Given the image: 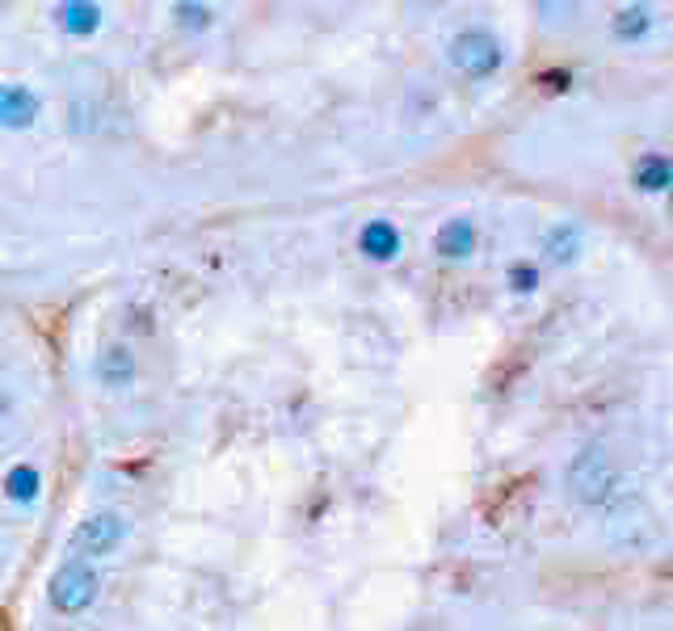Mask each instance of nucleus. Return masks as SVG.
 I'll return each instance as SVG.
<instances>
[{
    "label": "nucleus",
    "mask_w": 673,
    "mask_h": 631,
    "mask_svg": "<svg viewBox=\"0 0 673 631\" xmlns=\"http://www.w3.org/2000/svg\"><path fill=\"white\" fill-rule=\"evenodd\" d=\"M564 484H568V497H577L581 505H610L623 493L619 467L602 446H585L581 455H573V463H568V472H564Z\"/></svg>",
    "instance_id": "nucleus-1"
},
{
    "label": "nucleus",
    "mask_w": 673,
    "mask_h": 631,
    "mask_svg": "<svg viewBox=\"0 0 673 631\" xmlns=\"http://www.w3.org/2000/svg\"><path fill=\"white\" fill-rule=\"evenodd\" d=\"M97 589H101L97 568H93L89 560L68 556V560L51 573V581H47V602L59 610V615H80L85 606H93Z\"/></svg>",
    "instance_id": "nucleus-2"
},
{
    "label": "nucleus",
    "mask_w": 673,
    "mask_h": 631,
    "mask_svg": "<svg viewBox=\"0 0 673 631\" xmlns=\"http://www.w3.org/2000/svg\"><path fill=\"white\" fill-rule=\"evenodd\" d=\"M122 535H127V522H122V514L114 510H101V514H89L85 522L76 526V535L68 543V556L76 560H101V556H110L114 547L122 543Z\"/></svg>",
    "instance_id": "nucleus-3"
},
{
    "label": "nucleus",
    "mask_w": 673,
    "mask_h": 631,
    "mask_svg": "<svg viewBox=\"0 0 673 631\" xmlns=\"http://www.w3.org/2000/svg\"><path fill=\"white\" fill-rule=\"evenodd\" d=\"M451 64L463 76H488L501 64V43L488 30H463L451 43Z\"/></svg>",
    "instance_id": "nucleus-4"
},
{
    "label": "nucleus",
    "mask_w": 673,
    "mask_h": 631,
    "mask_svg": "<svg viewBox=\"0 0 673 631\" xmlns=\"http://www.w3.org/2000/svg\"><path fill=\"white\" fill-rule=\"evenodd\" d=\"M434 249H438L442 257H451V261L472 257V249H476V223H472V219H451V223H446V228L438 232Z\"/></svg>",
    "instance_id": "nucleus-5"
},
{
    "label": "nucleus",
    "mask_w": 673,
    "mask_h": 631,
    "mask_svg": "<svg viewBox=\"0 0 673 631\" xmlns=\"http://www.w3.org/2000/svg\"><path fill=\"white\" fill-rule=\"evenodd\" d=\"M34 114H38V101L22 85L0 89V122H9V127H26Z\"/></svg>",
    "instance_id": "nucleus-6"
},
{
    "label": "nucleus",
    "mask_w": 673,
    "mask_h": 631,
    "mask_svg": "<svg viewBox=\"0 0 673 631\" xmlns=\"http://www.w3.org/2000/svg\"><path fill=\"white\" fill-rule=\"evenodd\" d=\"M97 375L106 388H127V383L135 379V358L127 350H106L97 362Z\"/></svg>",
    "instance_id": "nucleus-7"
},
{
    "label": "nucleus",
    "mask_w": 673,
    "mask_h": 631,
    "mask_svg": "<svg viewBox=\"0 0 673 631\" xmlns=\"http://www.w3.org/2000/svg\"><path fill=\"white\" fill-rule=\"evenodd\" d=\"M362 253L366 257H396V228L392 223H371V228H362Z\"/></svg>",
    "instance_id": "nucleus-8"
},
{
    "label": "nucleus",
    "mask_w": 673,
    "mask_h": 631,
    "mask_svg": "<svg viewBox=\"0 0 673 631\" xmlns=\"http://www.w3.org/2000/svg\"><path fill=\"white\" fill-rule=\"evenodd\" d=\"M669 186V160L665 156H648L636 165V190H652V194H661Z\"/></svg>",
    "instance_id": "nucleus-9"
},
{
    "label": "nucleus",
    "mask_w": 673,
    "mask_h": 631,
    "mask_svg": "<svg viewBox=\"0 0 673 631\" xmlns=\"http://www.w3.org/2000/svg\"><path fill=\"white\" fill-rule=\"evenodd\" d=\"M547 253H552V261H568L577 253V228L573 223H560V228L547 236Z\"/></svg>",
    "instance_id": "nucleus-10"
},
{
    "label": "nucleus",
    "mask_w": 673,
    "mask_h": 631,
    "mask_svg": "<svg viewBox=\"0 0 673 631\" xmlns=\"http://www.w3.org/2000/svg\"><path fill=\"white\" fill-rule=\"evenodd\" d=\"M59 22H64L68 30H80V34H89V30H97L101 13H97L93 5H72V9H59Z\"/></svg>",
    "instance_id": "nucleus-11"
},
{
    "label": "nucleus",
    "mask_w": 673,
    "mask_h": 631,
    "mask_svg": "<svg viewBox=\"0 0 673 631\" xmlns=\"http://www.w3.org/2000/svg\"><path fill=\"white\" fill-rule=\"evenodd\" d=\"M648 26H652V13H648V9H627L619 22H615L619 38H636V34H644Z\"/></svg>",
    "instance_id": "nucleus-12"
},
{
    "label": "nucleus",
    "mask_w": 673,
    "mask_h": 631,
    "mask_svg": "<svg viewBox=\"0 0 673 631\" xmlns=\"http://www.w3.org/2000/svg\"><path fill=\"white\" fill-rule=\"evenodd\" d=\"M9 493L17 501H30L38 493V476H34V467H17V472L9 476Z\"/></svg>",
    "instance_id": "nucleus-13"
},
{
    "label": "nucleus",
    "mask_w": 673,
    "mask_h": 631,
    "mask_svg": "<svg viewBox=\"0 0 673 631\" xmlns=\"http://www.w3.org/2000/svg\"><path fill=\"white\" fill-rule=\"evenodd\" d=\"M181 17H186V26H207L211 13L207 9H194V5H181Z\"/></svg>",
    "instance_id": "nucleus-14"
},
{
    "label": "nucleus",
    "mask_w": 673,
    "mask_h": 631,
    "mask_svg": "<svg viewBox=\"0 0 673 631\" xmlns=\"http://www.w3.org/2000/svg\"><path fill=\"white\" fill-rule=\"evenodd\" d=\"M514 282H518V291H530V282H535V274H530V270H518V274H514Z\"/></svg>",
    "instance_id": "nucleus-15"
}]
</instances>
